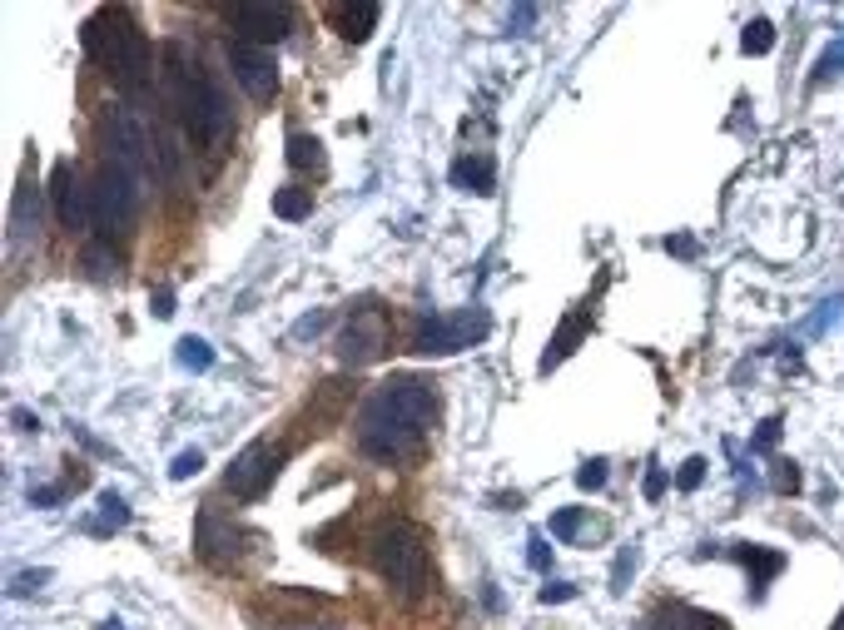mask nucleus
Listing matches in <instances>:
<instances>
[{
  "label": "nucleus",
  "instance_id": "obj_1",
  "mask_svg": "<svg viewBox=\"0 0 844 630\" xmlns=\"http://www.w3.org/2000/svg\"><path fill=\"white\" fill-rule=\"evenodd\" d=\"M432 412H437L432 382L413 373L388 378L358 412V452L373 462H408L432 427Z\"/></svg>",
  "mask_w": 844,
  "mask_h": 630
},
{
  "label": "nucleus",
  "instance_id": "obj_2",
  "mask_svg": "<svg viewBox=\"0 0 844 630\" xmlns=\"http://www.w3.org/2000/svg\"><path fill=\"white\" fill-rule=\"evenodd\" d=\"M159 85H164V105L179 115L184 134H189L199 149H219V144L234 134V110H229L224 85L204 70V60H199L184 40H164Z\"/></svg>",
  "mask_w": 844,
  "mask_h": 630
},
{
  "label": "nucleus",
  "instance_id": "obj_3",
  "mask_svg": "<svg viewBox=\"0 0 844 630\" xmlns=\"http://www.w3.org/2000/svg\"><path fill=\"white\" fill-rule=\"evenodd\" d=\"M80 40H85V55H90L125 95H144V90H149V65H154V55H149L144 25L130 10H120V5L95 10V15L85 20Z\"/></svg>",
  "mask_w": 844,
  "mask_h": 630
},
{
  "label": "nucleus",
  "instance_id": "obj_4",
  "mask_svg": "<svg viewBox=\"0 0 844 630\" xmlns=\"http://www.w3.org/2000/svg\"><path fill=\"white\" fill-rule=\"evenodd\" d=\"M373 571L388 581V591H398L403 601H418L427 586V541L413 521H388L378 526L373 546H368Z\"/></svg>",
  "mask_w": 844,
  "mask_h": 630
},
{
  "label": "nucleus",
  "instance_id": "obj_5",
  "mask_svg": "<svg viewBox=\"0 0 844 630\" xmlns=\"http://www.w3.org/2000/svg\"><path fill=\"white\" fill-rule=\"evenodd\" d=\"M140 179H130L120 164H100L95 184H90V229L100 239L130 234L140 219Z\"/></svg>",
  "mask_w": 844,
  "mask_h": 630
},
{
  "label": "nucleus",
  "instance_id": "obj_6",
  "mask_svg": "<svg viewBox=\"0 0 844 630\" xmlns=\"http://www.w3.org/2000/svg\"><path fill=\"white\" fill-rule=\"evenodd\" d=\"M487 333H492V318H487V308L422 313L418 338H413V353H422V358H447V353H462V348L482 343Z\"/></svg>",
  "mask_w": 844,
  "mask_h": 630
},
{
  "label": "nucleus",
  "instance_id": "obj_7",
  "mask_svg": "<svg viewBox=\"0 0 844 630\" xmlns=\"http://www.w3.org/2000/svg\"><path fill=\"white\" fill-rule=\"evenodd\" d=\"M149 129L135 120V110L130 105H110L105 110V164H120L130 179H140L149 174Z\"/></svg>",
  "mask_w": 844,
  "mask_h": 630
},
{
  "label": "nucleus",
  "instance_id": "obj_8",
  "mask_svg": "<svg viewBox=\"0 0 844 630\" xmlns=\"http://www.w3.org/2000/svg\"><path fill=\"white\" fill-rule=\"evenodd\" d=\"M283 467V447L274 442H249L239 457H234V467H229V492L239 497V502H259L269 487H274V477H279Z\"/></svg>",
  "mask_w": 844,
  "mask_h": 630
},
{
  "label": "nucleus",
  "instance_id": "obj_9",
  "mask_svg": "<svg viewBox=\"0 0 844 630\" xmlns=\"http://www.w3.org/2000/svg\"><path fill=\"white\" fill-rule=\"evenodd\" d=\"M224 60H229V70H234V80L244 85L249 100L264 105V100L279 95V65H274V50L249 45V40H229V45H224Z\"/></svg>",
  "mask_w": 844,
  "mask_h": 630
},
{
  "label": "nucleus",
  "instance_id": "obj_10",
  "mask_svg": "<svg viewBox=\"0 0 844 630\" xmlns=\"http://www.w3.org/2000/svg\"><path fill=\"white\" fill-rule=\"evenodd\" d=\"M383 353H388V318H383L378 308H358V313L348 318L343 338H338V358L353 363V368H363V363H373V358H383Z\"/></svg>",
  "mask_w": 844,
  "mask_h": 630
},
{
  "label": "nucleus",
  "instance_id": "obj_11",
  "mask_svg": "<svg viewBox=\"0 0 844 630\" xmlns=\"http://www.w3.org/2000/svg\"><path fill=\"white\" fill-rule=\"evenodd\" d=\"M234 30H239V40H249V45H279L288 40V30H293V10L288 5H269V0H244V5H234Z\"/></svg>",
  "mask_w": 844,
  "mask_h": 630
},
{
  "label": "nucleus",
  "instance_id": "obj_12",
  "mask_svg": "<svg viewBox=\"0 0 844 630\" xmlns=\"http://www.w3.org/2000/svg\"><path fill=\"white\" fill-rule=\"evenodd\" d=\"M239 541L244 536L234 531V521H224L219 511H199V521H194V551H199L204 566H214V571L239 566V556H244Z\"/></svg>",
  "mask_w": 844,
  "mask_h": 630
},
{
  "label": "nucleus",
  "instance_id": "obj_13",
  "mask_svg": "<svg viewBox=\"0 0 844 630\" xmlns=\"http://www.w3.org/2000/svg\"><path fill=\"white\" fill-rule=\"evenodd\" d=\"M50 194H55V219L75 234V229H90V189L80 184V169L70 159H60L50 169Z\"/></svg>",
  "mask_w": 844,
  "mask_h": 630
},
{
  "label": "nucleus",
  "instance_id": "obj_14",
  "mask_svg": "<svg viewBox=\"0 0 844 630\" xmlns=\"http://www.w3.org/2000/svg\"><path fill=\"white\" fill-rule=\"evenodd\" d=\"M378 15H383V5H378V0L333 5V25H338V35H343V40H353V45H363V40L378 30Z\"/></svg>",
  "mask_w": 844,
  "mask_h": 630
},
{
  "label": "nucleus",
  "instance_id": "obj_15",
  "mask_svg": "<svg viewBox=\"0 0 844 630\" xmlns=\"http://www.w3.org/2000/svg\"><path fill=\"white\" fill-rule=\"evenodd\" d=\"M651 630H730V626H725L720 616H710V611L671 601V606H656V611H651Z\"/></svg>",
  "mask_w": 844,
  "mask_h": 630
},
{
  "label": "nucleus",
  "instance_id": "obj_16",
  "mask_svg": "<svg viewBox=\"0 0 844 630\" xmlns=\"http://www.w3.org/2000/svg\"><path fill=\"white\" fill-rule=\"evenodd\" d=\"M40 234V189L35 184H20L15 199H10V239L25 244Z\"/></svg>",
  "mask_w": 844,
  "mask_h": 630
},
{
  "label": "nucleus",
  "instance_id": "obj_17",
  "mask_svg": "<svg viewBox=\"0 0 844 630\" xmlns=\"http://www.w3.org/2000/svg\"><path fill=\"white\" fill-rule=\"evenodd\" d=\"M586 333H591V313H571L562 328H557V338L547 343V353H542V373H552L562 358H571V353H576V343H581Z\"/></svg>",
  "mask_w": 844,
  "mask_h": 630
},
{
  "label": "nucleus",
  "instance_id": "obj_18",
  "mask_svg": "<svg viewBox=\"0 0 844 630\" xmlns=\"http://www.w3.org/2000/svg\"><path fill=\"white\" fill-rule=\"evenodd\" d=\"M452 184L457 189H467V194H492L497 189V169H492V159L487 154H472V159H457L452 164Z\"/></svg>",
  "mask_w": 844,
  "mask_h": 630
},
{
  "label": "nucleus",
  "instance_id": "obj_19",
  "mask_svg": "<svg viewBox=\"0 0 844 630\" xmlns=\"http://www.w3.org/2000/svg\"><path fill=\"white\" fill-rule=\"evenodd\" d=\"M740 561L750 566V586H755V591H760L770 576L785 571V556H780V551H765V546H740Z\"/></svg>",
  "mask_w": 844,
  "mask_h": 630
},
{
  "label": "nucleus",
  "instance_id": "obj_20",
  "mask_svg": "<svg viewBox=\"0 0 844 630\" xmlns=\"http://www.w3.org/2000/svg\"><path fill=\"white\" fill-rule=\"evenodd\" d=\"M274 214L279 219H308L313 214V189H298V184L274 189Z\"/></svg>",
  "mask_w": 844,
  "mask_h": 630
},
{
  "label": "nucleus",
  "instance_id": "obj_21",
  "mask_svg": "<svg viewBox=\"0 0 844 630\" xmlns=\"http://www.w3.org/2000/svg\"><path fill=\"white\" fill-rule=\"evenodd\" d=\"M174 358H179L184 373H209V368H214V348H209L204 338H179Z\"/></svg>",
  "mask_w": 844,
  "mask_h": 630
},
{
  "label": "nucleus",
  "instance_id": "obj_22",
  "mask_svg": "<svg viewBox=\"0 0 844 630\" xmlns=\"http://www.w3.org/2000/svg\"><path fill=\"white\" fill-rule=\"evenodd\" d=\"M120 526H130V506H125V497L105 492V497H100V516L90 521V531L105 536V531H120Z\"/></svg>",
  "mask_w": 844,
  "mask_h": 630
},
{
  "label": "nucleus",
  "instance_id": "obj_23",
  "mask_svg": "<svg viewBox=\"0 0 844 630\" xmlns=\"http://www.w3.org/2000/svg\"><path fill=\"white\" fill-rule=\"evenodd\" d=\"M288 164L293 169H318L323 164V144L313 134H288Z\"/></svg>",
  "mask_w": 844,
  "mask_h": 630
},
{
  "label": "nucleus",
  "instance_id": "obj_24",
  "mask_svg": "<svg viewBox=\"0 0 844 630\" xmlns=\"http://www.w3.org/2000/svg\"><path fill=\"white\" fill-rule=\"evenodd\" d=\"M80 268H85L95 283H105V278H115V273H120V258L105 249V244H90V249L80 253Z\"/></svg>",
  "mask_w": 844,
  "mask_h": 630
},
{
  "label": "nucleus",
  "instance_id": "obj_25",
  "mask_svg": "<svg viewBox=\"0 0 844 630\" xmlns=\"http://www.w3.org/2000/svg\"><path fill=\"white\" fill-rule=\"evenodd\" d=\"M740 50H745V55H770V50H775V25H770V20H750L745 35H740Z\"/></svg>",
  "mask_w": 844,
  "mask_h": 630
},
{
  "label": "nucleus",
  "instance_id": "obj_26",
  "mask_svg": "<svg viewBox=\"0 0 844 630\" xmlns=\"http://www.w3.org/2000/svg\"><path fill=\"white\" fill-rule=\"evenodd\" d=\"M581 521H586V506H566V511L552 516V536H557V541H576V536H581Z\"/></svg>",
  "mask_w": 844,
  "mask_h": 630
},
{
  "label": "nucleus",
  "instance_id": "obj_27",
  "mask_svg": "<svg viewBox=\"0 0 844 630\" xmlns=\"http://www.w3.org/2000/svg\"><path fill=\"white\" fill-rule=\"evenodd\" d=\"M840 70H844V30L835 35V40H830V50L820 55V70H815V80H835Z\"/></svg>",
  "mask_w": 844,
  "mask_h": 630
},
{
  "label": "nucleus",
  "instance_id": "obj_28",
  "mask_svg": "<svg viewBox=\"0 0 844 630\" xmlns=\"http://www.w3.org/2000/svg\"><path fill=\"white\" fill-rule=\"evenodd\" d=\"M199 472H204V452H199V447L179 452V457H174V467H169V477H174V482H189V477H199Z\"/></svg>",
  "mask_w": 844,
  "mask_h": 630
},
{
  "label": "nucleus",
  "instance_id": "obj_29",
  "mask_svg": "<svg viewBox=\"0 0 844 630\" xmlns=\"http://www.w3.org/2000/svg\"><path fill=\"white\" fill-rule=\"evenodd\" d=\"M576 487H581V492H601V487H606V457H591V462H581V472H576Z\"/></svg>",
  "mask_w": 844,
  "mask_h": 630
},
{
  "label": "nucleus",
  "instance_id": "obj_30",
  "mask_svg": "<svg viewBox=\"0 0 844 630\" xmlns=\"http://www.w3.org/2000/svg\"><path fill=\"white\" fill-rule=\"evenodd\" d=\"M840 318H844V298H830V303L810 318V328H805V333H810V338H820V333H825V328H835Z\"/></svg>",
  "mask_w": 844,
  "mask_h": 630
},
{
  "label": "nucleus",
  "instance_id": "obj_31",
  "mask_svg": "<svg viewBox=\"0 0 844 630\" xmlns=\"http://www.w3.org/2000/svg\"><path fill=\"white\" fill-rule=\"evenodd\" d=\"M701 482H705V457H686L681 472H676V487H681V492H696Z\"/></svg>",
  "mask_w": 844,
  "mask_h": 630
},
{
  "label": "nucleus",
  "instance_id": "obj_32",
  "mask_svg": "<svg viewBox=\"0 0 844 630\" xmlns=\"http://www.w3.org/2000/svg\"><path fill=\"white\" fill-rule=\"evenodd\" d=\"M537 15H542V5H517V10L507 15L512 35H527V25H537Z\"/></svg>",
  "mask_w": 844,
  "mask_h": 630
},
{
  "label": "nucleus",
  "instance_id": "obj_33",
  "mask_svg": "<svg viewBox=\"0 0 844 630\" xmlns=\"http://www.w3.org/2000/svg\"><path fill=\"white\" fill-rule=\"evenodd\" d=\"M775 442H780V417H765L760 432H755V452H770Z\"/></svg>",
  "mask_w": 844,
  "mask_h": 630
},
{
  "label": "nucleus",
  "instance_id": "obj_34",
  "mask_svg": "<svg viewBox=\"0 0 844 630\" xmlns=\"http://www.w3.org/2000/svg\"><path fill=\"white\" fill-rule=\"evenodd\" d=\"M527 561H532L537 571H547V561H552V551H547V536H527Z\"/></svg>",
  "mask_w": 844,
  "mask_h": 630
},
{
  "label": "nucleus",
  "instance_id": "obj_35",
  "mask_svg": "<svg viewBox=\"0 0 844 630\" xmlns=\"http://www.w3.org/2000/svg\"><path fill=\"white\" fill-rule=\"evenodd\" d=\"M576 596V586L571 581H552V586H542V606H557V601H571Z\"/></svg>",
  "mask_w": 844,
  "mask_h": 630
},
{
  "label": "nucleus",
  "instance_id": "obj_36",
  "mask_svg": "<svg viewBox=\"0 0 844 630\" xmlns=\"http://www.w3.org/2000/svg\"><path fill=\"white\" fill-rule=\"evenodd\" d=\"M641 492H646V502H661V492H666V467H651Z\"/></svg>",
  "mask_w": 844,
  "mask_h": 630
},
{
  "label": "nucleus",
  "instance_id": "obj_37",
  "mask_svg": "<svg viewBox=\"0 0 844 630\" xmlns=\"http://www.w3.org/2000/svg\"><path fill=\"white\" fill-rule=\"evenodd\" d=\"M45 581H50V571H30V576H20V581H15V596H30V591H40Z\"/></svg>",
  "mask_w": 844,
  "mask_h": 630
},
{
  "label": "nucleus",
  "instance_id": "obj_38",
  "mask_svg": "<svg viewBox=\"0 0 844 630\" xmlns=\"http://www.w3.org/2000/svg\"><path fill=\"white\" fill-rule=\"evenodd\" d=\"M154 313H159V318H174V293H169V288L154 293Z\"/></svg>",
  "mask_w": 844,
  "mask_h": 630
},
{
  "label": "nucleus",
  "instance_id": "obj_39",
  "mask_svg": "<svg viewBox=\"0 0 844 630\" xmlns=\"http://www.w3.org/2000/svg\"><path fill=\"white\" fill-rule=\"evenodd\" d=\"M60 497H65V487H40V492H30L35 506H50V502H60Z\"/></svg>",
  "mask_w": 844,
  "mask_h": 630
},
{
  "label": "nucleus",
  "instance_id": "obj_40",
  "mask_svg": "<svg viewBox=\"0 0 844 630\" xmlns=\"http://www.w3.org/2000/svg\"><path fill=\"white\" fill-rule=\"evenodd\" d=\"M775 482H780V492H795V487H800V472H795V462H790V467H780V477H775Z\"/></svg>",
  "mask_w": 844,
  "mask_h": 630
},
{
  "label": "nucleus",
  "instance_id": "obj_41",
  "mask_svg": "<svg viewBox=\"0 0 844 630\" xmlns=\"http://www.w3.org/2000/svg\"><path fill=\"white\" fill-rule=\"evenodd\" d=\"M323 328V313H313V318H303L298 328H293V338H308V333H318Z\"/></svg>",
  "mask_w": 844,
  "mask_h": 630
},
{
  "label": "nucleus",
  "instance_id": "obj_42",
  "mask_svg": "<svg viewBox=\"0 0 844 630\" xmlns=\"http://www.w3.org/2000/svg\"><path fill=\"white\" fill-rule=\"evenodd\" d=\"M666 249H676V253H696V244H691V239H666Z\"/></svg>",
  "mask_w": 844,
  "mask_h": 630
},
{
  "label": "nucleus",
  "instance_id": "obj_43",
  "mask_svg": "<svg viewBox=\"0 0 844 630\" xmlns=\"http://www.w3.org/2000/svg\"><path fill=\"white\" fill-rule=\"evenodd\" d=\"M830 630H844V611H840V616H835V626H830Z\"/></svg>",
  "mask_w": 844,
  "mask_h": 630
},
{
  "label": "nucleus",
  "instance_id": "obj_44",
  "mask_svg": "<svg viewBox=\"0 0 844 630\" xmlns=\"http://www.w3.org/2000/svg\"><path fill=\"white\" fill-rule=\"evenodd\" d=\"M105 630H120V621H110V626H105Z\"/></svg>",
  "mask_w": 844,
  "mask_h": 630
}]
</instances>
